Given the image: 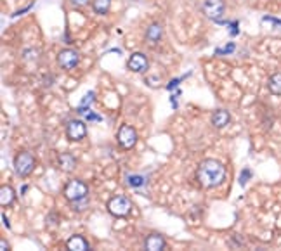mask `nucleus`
I'll list each match as a JSON object with an SVG mask.
<instances>
[{
  "instance_id": "nucleus-22",
  "label": "nucleus",
  "mask_w": 281,
  "mask_h": 251,
  "mask_svg": "<svg viewBox=\"0 0 281 251\" xmlns=\"http://www.w3.org/2000/svg\"><path fill=\"white\" fill-rule=\"evenodd\" d=\"M250 175H252L250 170H245V172L241 173V179H240V184H241V186H245V184H247V179H248Z\"/></svg>"
},
{
  "instance_id": "nucleus-5",
  "label": "nucleus",
  "mask_w": 281,
  "mask_h": 251,
  "mask_svg": "<svg viewBox=\"0 0 281 251\" xmlns=\"http://www.w3.org/2000/svg\"><path fill=\"white\" fill-rule=\"evenodd\" d=\"M224 10H226V3L224 0H205L202 3V12L205 17L212 21H219L224 16Z\"/></svg>"
},
{
  "instance_id": "nucleus-21",
  "label": "nucleus",
  "mask_w": 281,
  "mask_h": 251,
  "mask_svg": "<svg viewBox=\"0 0 281 251\" xmlns=\"http://www.w3.org/2000/svg\"><path fill=\"white\" fill-rule=\"evenodd\" d=\"M90 0H70V3L71 5H75V7H83V5H87Z\"/></svg>"
},
{
  "instance_id": "nucleus-7",
  "label": "nucleus",
  "mask_w": 281,
  "mask_h": 251,
  "mask_svg": "<svg viewBox=\"0 0 281 251\" xmlns=\"http://www.w3.org/2000/svg\"><path fill=\"white\" fill-rule=\"evenodd\" d=\"M87 135V126L83 122H80V120H71V122H68V125H66V137H68L70 140H82L83 137Z\"/></svg>"
},
{
  "instance_id": "nucleus-9",
  "label": "nucleus",
  "mask_w": 281,
  "mask_h": 251,
  "mask_svg": "<svg viewBox=\"0 0 281 251\" xmlns=\"http://www.w3.org/2000/svg\"><path fill=\"white\" fill-rule=\"evenodd\" d=\"M129 69L134 73H144L147 69V58L140 52H136L129 58V63H127Z\"/></svg>"
},
{
  "instance_id": "nucleus-13",
  "label": "nucleus",
  "mask_w": 281,
  "mask_h": 251,
  "mask_svg": "<svg viewBox=\"0 0 281 251\" xmlns=\"http://www.w3.org/2000/svg\"><path fill=\"white\" fill-rule=\"evenodd\" d=\"M66 248L70 251H87L89 250V243L83 236H71L66 243Z\"/></svg>"
},
{
  "instance_id": "nucleus-2",
  "label": "nucleus",
  "mask_w": 281,
  "mask_h": 251,
  "mask_svg": "<svg viewBox=\"0 0 281 251\" xmlns=\"http://www.w3.org/2000/svg\"><path fill=\"white\" fill-rule=\"evenodd\" d=\"M35 165H37V161H35L33 154L28 153V151H21V153H17L16 158H14V172H16V175L21 177V179L30 175L35 170Z\"/></svg>"
},
{
  "instance_id": "nucleus-24",
  "label": "nucleus",
  "mask_w": 281,
  "mask_h": 251,
  "mask_svg": "<svg viewBox=\"0 0 281 251\" xmlns=\"http://www.w3.org/2000/svg\"><path fill=\"white\" fill-rule=\"evenodd\" d=\"M2 220H3V225H5V227H10V224L7 222V217H5V215H2Z\"/></svg>"
},
{
  "instance_id": "nucleus-11",
  "label": "nucleus",
  "mask_w": 281,
  "mask_h": 251,
  "mask_svg": "<svg viewBox=\"0 0 281 251\" xmlns=\"http://www.w3.org/2000/svg\"><path fill=\"white\" fill-rule=\"evenodd\" d=\"M210 120H212V125L215 126V128H224L226 125H229L231 115L226 111V109H217V111H213V115Z\"/></svg>"
},
{
  "instance_id": "nucleus-15",
  "label": "nucleus",
  "mask_w": 281,
  "mask_h": 251,
  "mask_svg": "<svg viewBox=\"0 0 281 251\" xmlns=\"http://www.w3.org/2000/svg\"><path fill=\"white\" fill-rule=\"evenodd\" d=\"M14 199H16V192H14L12 187L2 186V189H0V204L2 206H9V204L14 203Z\"/></svg>"
},
{
  "instance_id": "nucleus-20",
  "label": "nucleus",
  "mask_w": 281,
  "mask_h": 251,
  "mask_svg": "<svg viewBox=\"0 0 281 251\" xmlns=\"http://www.w3.org/2000/svg\"><path fill=\"white\" fill-rule=\"evenodd\" d=\"M234 51V44H229L227 47L224 49H219V51H215V54H227V52H233Z\"/></svg>"
},
{
  "instance_id": "nucleus-19",
  "label": "nucleus",
  "mask_w": 281,
  "mask_h": 251,
  "mask_svg": "<svg viewBox=\"0 0 281 251\" xmlns=\"http://www.w3.org/2000/svg\"><path fill=\"white\" fill-rule=\"evenodd\" d=\"M127 180H129V186L134 187V189H139V187L146 186L147 182V179L144 175H129Z\"/></svg>"
},
{
  "instance_id": "nucleus-8",
  "label": "nucleus",
  "mask_w": 281,
  "mask_h": 251,
  "mask_svg": "<svg viewBox=\"0 0 281 251\" xmlns=\"http://www.w3.org/2000/svg\"><path fill=\"white\" fill-rule=\"evenodd\" d=\"M58 64L65 69H73L76 64H78V54L71 49H66V51H61L58 56Z\"/></svg>"
},
{
  "instance_id": "nucleus-14",
  "label": "nucleus",
  "mask_w": 281,
  "mask_h": 251,
  "mask_svg": "<svg viewBox=\"0 0 281 251\" xmlns=\"http://www.w3.org/2000/svg\"><path fill=\"white\" fill-rule=\"evenodd\" d=\"M59 167H61L63 172H73L76 167V158L73 156V154H59Z\"/></svg>"
},
{
  "instance_id": "nucleus-4",
  "label": "nucleus",
  "mask_w": 281,
  "mask_h": 251,
  "mask_svg": "<svg viewBox=\"0 0 281 251\" xmlns=\"http://www.w3.org/2000/svg\"><path fill=\"white\" fill-rule=\"evenodd\" d=\"M131 210H132V203L125 196H113L108 201V211L113 217L124 218L131 213Z\"/></svg>"
},
{
  "instance_id": "nucleus-10",
  "label": "nucleus",
  "mask_w": 281,
  "mask_h": 251,
  "mask_svg": "<svg viewBox=\"0 0 281 251\" xmlns=\"http://www.w3.org/2000/svg\"><path fill=\"white\" fill-rule=\"evenodd\" d=\"M161 37H163V26H161L160 23H153L147 26L146 30V40L149 42L151 45H156L158 42L161 40Z\"/></svg>"
},
{
  "instance_id": "nucleus-17",
  "label": "nucleus",
  "mask_w": 281,
  "mask_h": 251,
  "mask_svg": "<svg viewBox=\"0 0 281 251\" xmlns=\"http://www.w3.org/2000/svg\"><path fill=\"white\" fill-rule=\"evenodd\" d=\"M268 87H269V90H271V94L281 95V73H275V75L269 78Z\"/></svg>"
},
{
  "instance_id": "nucleus-18",
  "label": "nucleus",
  "mask_w": 281,
  "mask_h": 251,
  "mask_svg": "<svg viewBox=\"0 0 281 251\" xmlns=\"http://www.w3.org/2000/svg\"><path fill=\"white\" fill-rule=\"evenodd\" d=\"M110 3H111V0H94V3H92L94 12L106 14L108 10H110Z\"/></svg>"
},
{
  "instance_id": "nucleus-1",
  "label": "nucleus",
  "mask_w": 281,
  "mask_h": 251,
  "mask_svg": "<svg viewBox=\"0 0 281 251\" xmlns=\"http://www.w3.org/2000/svg\"><path fill=\"white\" fill-rule=\"evenodd\" d=\"M196 179L205 189H213L220 186L226 179V167L217 160H203L196 170Z\"/></svg>"
},
{
  "instance_id": "nucleus-12",
  "label": "nucleus",
  "mask_w": 281,
  "mask_h": 251,
  "mask_svg": "<svg viewBox=\"0 0 281 251\" xmlns=\"http://www.w3.org/2000/svg\"><path fill=\"white\" fill-rule=\"evenodd\" d=\"M144 248L149 251H160L165 248V239L160 234H151L144 239Z\"/></svg>"
},
{
  "instance_id": "nucleus-23",
  "label": "nucleus",
  "mask_w": 281,
  "mask_h": 251,
  "mask_svg": "<svg viewBox=\"0 0 281 251\" xmlns=\"http://www.w3.org/2000/svg\"><path fill=\"white\" fill-rule=\"evenodd\" d=\"M7 250H9V245L2 239V241H0V251H7Z\"/></svg>"
},
{
  "instance_id": "nucleus-16",
  "label": "nucleus",
  "mask_w": 281,
  "mask_h": 251,
  "mask_svg": "<svg viewBox=\"0 0 281 251\" xmlns=\"http://www.w3.org/2000/svg\"><path fill=\"white\" fill-rule=\"evenodd\" d=\"M96 101V94L94 92H87L85 94V97L82 99V102L78 104V113L80 115H85V113H89V108H90V104Z\"/></svg>"
},
{
  "instance_id": "nucleus-3",
  "label": "nucleus",
  "mask_w": 281,
  "mask_h": 251,
  "mask_svg": "<svg viewBox=\"0 0 281 251\" xmlns=\"http://www.w3.org/2000/svg\"><path fill=\"white\" fill-rule=\"evenodd\" d=\"M89 194V187H87L85 182L75 179L70 180L65 187V197L70 201V203H76V201H83Z\"/></svg>"
},
{
  "instance_id": "nucleus-6",
  "label": "nucleus",
  "mask_w": 281,
  "mask_h": 251,
  "mask_svg": "<svg viewBox=\"0 0 281 251\" xmlns=\"http://www.w3.org/2000/svg\"><path fill=\"white\" fill-rule=\"evenodd\" d=\"M117 140L120 144V147L124 149H132L138 142V132H136L134 126L131 125H122L120 130L117 133Z\"/></svg>"
}]
</instances>
